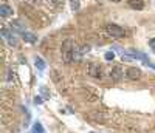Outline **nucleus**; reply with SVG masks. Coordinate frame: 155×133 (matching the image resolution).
<instances>
[{
  "label": "nucleus",
  "instance_id": "nucleus-15",
  "mask_svg": "<svg viewBox=\"0 0 155 133\" xmlns=\"http://www.w3.org/2000/svg\"><path fill=\"white\" fill-rule=\"evenodd\" d=\"M34 104H37V105H40V104H42V97L36 96V97H34Z\"/></svg>",
  "mask_w": 155,
  "mask_h": 133
},
{
  "label": "nucleus",
  "instance_id": "nucleus-6",
  "mask_svg": "<svg viewBox=\"0 0 155 133\" xmlns=\"http://www.w3.org/2000/svg\"><path fill=\"white\" fill-rule=\"evenodd\" d=\"M110 79H113L115 82H119L121 79H123V70H121V67H113L112 71H110Z\"/></svg>",
  "mask_w": 155,
  "mask_h": 133
},
{
  "label": "nucleus",
  "instance_id": "nucleus-16",
  "mask_svg": "<svg viewBox=\"0 0 155 133\" xmlns=\"http://www.w3.org/2000/svg\"><path fill=\"white\" fill-rule=\"evenodd\" d=\"M55 3H57V5H60V3H64V0H53Z\"/></svg>",
  "mask_w": 155,
  "mask_h": 133
},
{
  "label": "nucleus",
  "instance_id": "nucleus-11",
  "mask_svg": "<svg viewBox=\"0 0 155 133\" xmlns=\"http://www.w3.org/2000/svg\"><path fill=\"white\" fill-rule=\"evenodd\" d=\"M34 65L37 67V70H39V71H44V70H45V67H47V64H45V62H44L42 59H40V57H37V56L34 57Z\"/></svg>",
  "mask_w": 155,
  "mask_h": 133
},
{
  "label": "nucleus",
  "instance_id": "nucleus-5",
  "mask_svg": "<svg viewBox=\"0 0 155 133\" xmlns=\"http://www.w3.org/2000/svg\"><path fill=\"white\" fill-rule=\"evenodd\" d=\"M2 37L8 42L9 45H12V47H17V37L14 36V34H12V31H9V30H6V28H3L2 31Z\"/></svg>",
  "mask_w": 155,
  "mask_h": 133
},
{
  "label": "nucleus",
  "instance_id": "nucleus-14",
  "mask_svg": "<svg viewBox=\"0 0 155 133\" xmlns=\"http://www.w3.org/2000/svg\"><path fill=\"white\" fill-rule=\"evenodd\" d=\"M149 47H151V50H152V51L155 53V37L149 40Z\"/></svg>",
  "mask_w": 155,
  "mask_h": 133
},
{
  "label": "nucleus",
  "instance_id": "nucleus-13",
  "mask_svg": "<svg viewBox=\"0 0 155 133\" xmlns=\"http://www.w3.org/2000/svg\"><path fill=\"white\" fill-rule=\"evenodd\" d=\"M71 9L73 11H78L79 9V2H78V0H71Z\"/></svg>",
  "mask_w": 155,
  "mask_h": 133
},
{
  "label": "nucleus",
  "instance_id": "nucleus-1",
  "mask_svg": "<svg viewBox=\"0 0 155 133\" xmlns=\"http://www.w3.org/2000/svg\"><path fill=\"white\" fill-rule=\"evenodd\" d=\"M75 44H73V40L67 39L64 44H62V50H60V53H62V60L65 62V64H70V62L75 59Z\"/></svg>",
  "mask_w": 155,
  "mask_h": 133
},
{
  "label": "nucleus",
  "instance_id": "nucleus-18",
  "mask_svg": "<svg viewBox=\"0 0 155 133\" xmlns=\"http://www.w3.org/2000/svg\"><path fill=\"white\" fill-rule=\"evenodd\" d=\"M90 133H93V132H90Z\"/></svg>",
  "mask_w": 155,
  "mask_h": 133
},
{
  "label": "nucleus",
  "instance_id": "nucleus-2",
  "mask_svg": "<svg viewBox=\"0 0 155 133\" xmlns=\"http://www.w3.org/2000/svg\"><path fill=\"white\" fill-rule=\"evenodd\" d=\"M106 31L110 34L112 37H124L126 36V30L123 26H119V25H116V23H107L106 25Z\"/></svg>",
  "mask_w": 155,
  "mask_h": 133
},
{
  "label": "nucleus",
  "instance_id": "nucleus-10",
  "mask_svg": "<svg viewBox=\"0 0 155 133\" xmlns=\"http://www.w3.org/2000/svg\"><path fill=\"white\" fill-rule=\"evenodd\" d=\"M31 133H45V129L44 125L40 124L39 121H36L34 124H33V129H31Z\"/></svg>",
  "mask_w": 155,
  "mask_h": 133
},
{
  "label": "nucleus",
  "instance_id": "nucleus-17",
  "mask_svg": "<svg viewBox=\"0 0 155 133\" xmlns=\"http://www.w3.org/2000/svg\"><path fill=\"white\" fill-rule=\"evenodd\" d=\"M112 2H121V0H112Z\"/></svg>",
  "mask_w": 155,
  "mask_h": 133
},
{
  "label": "nucleus",
  "instance_id": "nucleus-8",
  "mask_svg": "<svg viewBox=\"0 0 155 133\" xmlns=\"http://www.w3.org/2000/svg\"><path fill=\"white\" fill-rule=\"evenodd\" d=\"M12 16V8L9 5H0V17H11Z\"/></svg>",
  "mask_w": 155,
  "mask_h": 133
},
{
  "label": "nucleus",
  "instance_id": "nucleus-12",
  "mask_svg": "<svg viewBox=\"0 0 155 133\" xmlns=\"http://www.w3.org/2000/svg\"><path fill=\"white\" fill-rule=\"evenodd\" d=\"M104 57H106V60H113V59H115V53H113V51H107L104 54Z\"/></svg>",
  "mask_w": 155,
  "mask_h": 133
},
{
  "label": "nucleus",
  "instance_id": "nucleus-3",
  "mask_svg": "<svg viewBox=\"0 0 155 133\" xmlns=\"http://www.w3.org/2000/svg\"><path fill=\"white\" fill-rule=\"evenodd\" d=\"M89 76H92V78H95V79H103V76H104L103 65H99V64H92V65L89 67Z\"/></svg>",
  "mask_w": 155,
  "mask_h": 133
},
{
  "label": "nucleus",
  "instance_id": "nucleus-9",
  "mask_svg": "<svg viewBox=\"0 0 155 133\" xmlns=\"http://www.w3.org/2000/svg\"><path fill=\"white\" fill-rule=\"evenodd\" d=\"M22 39L25 42H28V44H36V42H37V36H36V34L28 33V31H23L22 33Z\"/></svg>",
  "mask_w": 155,
  "mask_h": 133
},
{
  "label": "nucleus",
  "instance_id": "nucleus-4",
  "mask_svg": "<svg viewBox=\"0 0 155 133\" xmlns=\"http://www.w3.org/2000/svg\"><path fill=\"white\" fill-rule=\"evenodd\" d=\"M141 70L138 67H129L127 68V71H126V78L129 79V81H138L141 78Z\"/></svg>",
  "mask_w": 155,
  "mask_h": 133
},
{
  "label": "nucleus",
  "instance_id": "nucleus-7",
  "mask_svg": "<svg viewBox=\"0 0 155 133\" xmlns=\"http://www.w3.org/2000/svg\"><path fill=\"white\" fill-rule=\"evenodd\" d=\"M127 3L132 9H137V11H141L144 8V0H127Z\"/></svg>",
  "mask_w": 155,
  "mask_h": 133
}]
</instances>
